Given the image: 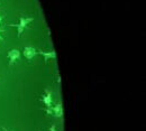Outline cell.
<instances>
[{
  "label": "cell",
  "mask_w": 146,
  "mask_h": 131,
  "mask_svg": "<svg viewBox=\"0 0 146 131\" xmlns=\"http://www.w3.org/2000/svg\"><path fill=\"white\" fill-rule=\"evenodd\" d=\"M34 19L33 18H25V17H21V18L19 19V22L18 24H8L10 27H16L17 28V36L20 37L21 35H23V33H24V30H25V28L33 21Z\"/></svg>",
  "instance_id": "6da1fadb"
},
{
  "label": "cell",
  "mask_w": 146,
  "mask_h": 131,
  "mask_svg": "<svg viewBox=\"0 0 146 131\" xmlns=\"http://www.w3.org/2000/svg\"><path fill=\"white\" fill-rule=\"evenodd\" d=\"M1 40H3V38L1 37V30H0V41H1Z\"/></svg>",
  "instance_id": "8fae6325"
},
{
  "label": "cell",
  "mask_w": 146,
  "mask_h": 131,
  "mask_svg": "<svg viewBox=\"0 0 146 131\" xmlns=\"http://www.w3.org/2000/svg\"><path fill=\"white\" fill-rule=\"evenodd\" d=\"M7 56L9 58V65H13V64L18 59L19 57H20V52H19L18 49H16V48L10 49V51L8 52V54H7Z\"/></svg>",
  "instance_id": "7a4b0ae2"
},
{
  "label": "cell",
  "mask_w": 146,
  "mask_h": 131,
  "mask_svg": "<svg viewBox=\"0 0 146 131\" xmlns=\"http://www.w3.org/2000/svg\"><path fill=\"white\" fill-rule=\"evenodd\" d=\"M42 101L44 102L46 108H51L52 107V93H51V91L45 90V93L42 96Z\"/></svg>",
  "instance_id": "277c9868"
},
{
  "label": "cell",
  "mask_w": 146,
  "mask_h": 131,
  "mask_svg": "<svg viewBox=\"0 0 146 131\" xmlns=\"http://www.w3.org/2000/svg\"><path fill=\"white\" fill-rule=\"evenodd\" d=\"M48 130H50V131H57V130H56V126H55V124H53V126H51Z\"/></svg>",
  "instance_id": "ba28073f"
},
{
  "label": "cell",
  "mask_w": 146,
  "mask_h": 131,
  "mask_svg": "<svg viewBox=\"0 0 146 131\" xmlns=\"http://www.w3.org/2000/svg\"><path fill=\"white\" fill-rule=\"evenodd\" d=\"M57 83H61V76L60 75L57 76Z\"/></svg>",
  "instance_id": "9c48e42d"
},
{
  "label": "cell",
  "mask_w": 146,
  "mask_h": 131,
  "mask_svg": "<svg viewBox=\"0 0 146 131\" xmlns=\"http://www.w3.org/2000/svg\"><path fill=\"white\" fill-rule=\"evenodd\" d=\"M37 54H40L44 57V62L47 63L48 59H54L56 58V52L55 51H50V52H44V51H39L37 52Z\"/></svg>",
  "instance_id": "5b68a950"
},
{
  "label": "cell",
  "mask_w": 146,
  "mask_h": 131,
  "mask_svg": "<svg viewBox=\"0 0 146 131\" xmlns=\"http://www.w3.org/2000/svg\"><path fill=\"white\" fill-rule=\"evenodd\" d=\"M45 111H46V113H47V114L53 115V109H52V107H51V108H46V109H45Z\"/></svg>",
  "instance_id": "52a82bcc"
},
{
  "label": "cell",
  "mask_w": 146,
  "mask_h": 131,
  "mask_svg": "<svg viewBox=\"0 0 146 131\" xmlns=\"http://www.w3.org/2000/svg\"><path fill=\"white\" fill-rule=\"evenodd\" d=\"M53 109V115L56 118H62L63 117V107H62V103L58 102L56 105L52 107Z\"/></svg>",
  "instance_id": "8992f818"
},
{
  "label": "cell",
  "mask_w": 146,
  "mask_h": 131,
  "mask_svg": "<svg viewBox=\"0 0 146 131\" xmlns=\"http://www.w3.org/2000/svg\"><path fill=\"white\" fill-rule=\"evenodd\" d=\"M37 54V51L34 47H29V46H26L23 51V55L26 57L27 59H32L33 57Z\"/></svg>",
  "instance_id": "3957f363"
},
{
  "label": "cell",
  "mask_w": 146,
  "mask_h": 131,
  "mask_svg": "<svg viewBox=\"0 0 146 131\" xmlns=\"http://www.w3.org/2000/svg\"><path fill=\"white\" fill-rule=\"evenodd\" d=\"M1 130L2 131H9L8 129H6V128H1Z\"/></svg>",
  "instance_id": "30bf717a"
},
{
  "label": "cell",
  "mask_w": 146,
  "mask_h": 131,
  "mask_svg": "<svg viewBox=\"0 0 146 131\" xmlns=\"http://www.w3.org/2000/svg\"><path fill=\"white\" fill-rule=\"evenodd\" d=\"M1 20H2V16H1V14H0V24H1Z\"/></svg>",
  "instance_id": "7c38bea8"
}]
</instances>
